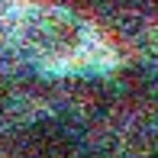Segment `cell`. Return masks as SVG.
<instances>
[{"mask_svg": "<svg viewBox=\"0 0 158 158\" xmlns=\"http://www.w3.org/2000/svg\"><path fill=\"white\" fill-rule=\"evenodd\" d=\"M16 152L23 158H77V135L58 119H35L16 132Z\"/></svg>", "mask_w": 158, "mask_h": 158, "instance_id": "7a4b0ae2", "label": "cell"}, {"mask_svg": "<svg viewBox=\"0 0 158 158\" xmlns=\"http://www.w3.org/2000/svg\"><path fill=\"white\" fill-rule=\"evenodd\" d=\"M87 29L68 10H35L23 23V42L32 55L45 61H64L81 52Z\"/></svg>", "mask_w": 158, "mask_h": 158, "instance_id": "6da1fadb", "label": "cell"}]
</instances>
